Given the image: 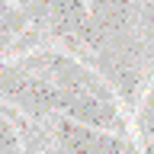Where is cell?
Returning <instances> with one entry per match:
<instances>
[{
  "label": "cell",
  "mask_w": 154,
  "mask_h": 154,
  "mask_svg": "<svg viewBox=\"0 0 154 154\" xmlns=\"http://www.w3.org/2000/svg\"><path fill=\"white\" fill-rule=\"evenodd\" d=\"M48 7H51V19L58 29H80V23L87 19L80 0H48Z\"/></svg>",
  "instance_id": "1"
},
{
  "label": "cell",
  "mask_w": 154,
  "mask_h": 154,
  "mask_svg": "<svg viewBox=\"0 0 154 154\" xmlns=\"http://www.w3.org/2000/svg\"><path fill=\"white\" fill-rule=\"evenodd\" d=\"M0 84H3V90H7V93H19V90L26 87V77H19V74H13V71H10V74L0 77Z\"/></svg>",
  "instance_id": "2"
},
{
  "label": "cell",
  "mask_w": 154,
  "mask_h": 154,
  "mask_svg": "<svg viewBox=\"0 0 154 154\" xmlns=\"http://www.w3.org/2000/svg\"><path fill=\"white\" fill-rule=\"evenodd\" d=\"M0 148H13V135L7 132V125H0Z\"/></svg>",
  "instance_id": "3"
}]
</instances>
